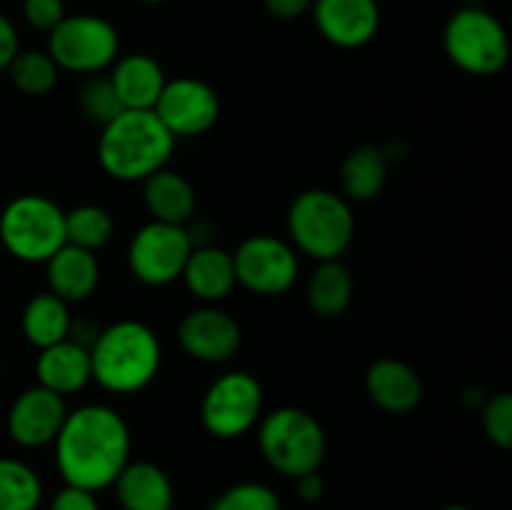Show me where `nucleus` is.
<instances>
[{
    "instance_id": "nucleus-19",
    "label": "nucleus",
    "mask_w": 512,
    "mask_h": 510,
    "mask_svg": "<svg viewBox=\"0 0 512 510\" xmlns=\"http://www.w3.org/2000/svg\"><path fill=\"white\" fill-rule=\"evenodd\" d=\"M110 83L125 110H153L168 80L158 60L145 53H133L115 60Z\"/></svg>"
},
{
    "instance_id": "nucleus-33",
    "label": "nucleus",
    "mask_w": 512,
    "mask_h": 510,
    "mask_svg": "<svg viewBox=\"0 0 512 510\" xmlns=\"http://www.w3.org/2000/svg\"><path fill=\"white\" fill-rule=\"evenodd\" d=\"M50 510H100L95 493L85 488H75V485H65L55 493Z\"/></svg>"
},
{
    "instance_id": "nucleus-3",
    "label": "nucleus",
    "mask_w": 512,
    "mask_h": 510,
    "mask_svg": "<svg viewBox=\"0 0 512 510\" xmlns=\"http://www.w3.org/2000/svg\"><path fill=\"white\" fill-rule=\"evenodd\" d=\"M173 148L175 138L153 110H123L118 118L103 125L98 160L113 180L135 183L165 168Z\"/></svg>"
},
{
    "instance_id": "nucleus-15",
    "label": "nucleus",
    "mask_w": 512,
    "mask_h": 510,
    "mask_svg": "<svg viewBox=\"0 0 512 510\" xmlns=\"http://www.w3.org/2000/svg\"><path fill=\"white\" fill-rule=\"evenodd\" d=\"M320 35L338 48H363L378 35V0H313Z\"/></svg>"
},
{
    "instance_id": "nucleus-18",
    "label": "nucleus",
    "mask_w": 512,
    "mask_h": 510,
    "mask_svg": "<svg viewBox=\"0 0 512 510\" xmlns=\"http://www.w3.org/2000/svg\"><path fill=\"white\" fill-rule=\"evenodd\" d=\"M45 265H48L50 293L68 305L83 303L98 288L100 265L90 250L65 243L58 253L50 255V260H45Z\"/></svg>"
},
{
    "instance_id": "nucleus-1",
    "label": "nucleus",
    "mask_w": 512,
    "mask_h": 510,
    "mask_svg": "<svg viewBox=\"0 0 512 510\" xmlns=\"http://www.w3.org/2000/svg\"><path fill=\"white\" fill-rule=\"evenodd\" d=\"M55 445V463L65 485L90 493L110 488L130 463V430L118 410L108 405H80L68 410Z\"/></svg>"
},
{
    "instance_id": "nucleus-35",
    "label": "nucleus",
    "mask_w": 512,
    "mask_h": 510,
    "mask_svg": "<svg viewBox=\"0 0 512 510\" xmlns=\"http://www.w3.org/2000/svg\"><path fill=\"white\" fill-rule=\"evenodd\" d=\"M20 43L18 33H15V25L0 13V70H8L10 60L18 55Z\"/></svg>"
},
{
    "instance_id": "nucleus-21",
    "label": "nucleus",
    "mask_w": 512,
    "mask_h": 510,
    "mask_svg": "<svg viewBox=\"0 0 512 510\" xmlns=\"http://www.w3.org/2000/svg\"><path fill=\"white\" fill-rule=\"evenodd\" d=\"M113 485L123 510H173V483L163 468L148 460L125 465Z\"/></svg>"
},
{
    "instance_id": "nucleus-17",
    "label": "nucleus",
    "mask_w": 512,
    "mask_h": 510,
    "mask_svg": "<svg viewBox=\"0 0 512 510\" xmlns=\"http://www.w3.org/2000/svg\"><path fill=\"white\" fill-rule=\"evenodd\" d=\"M365 390L378 408L388 413H410L423 400L420 375L408 363L380 358L365 373Z\"/></svg>"
},
{
    "instance_id": "nucleus-7",
    "label": "nucleus",
    "mask_w": 512,
    "mask_h": 510,
    "mask_svg": "<svg viewBox=\"0 0 512 510\" xmlns=\"http://www.w3.org/2000/svg\"><path fill=\"white\" fill-rule=\"evenodd\" d=\"M443 45L453 65L468 75H495L510 60L503 23L483 8H460L445 25Z\"/></svg>"
},
{
    "instance_id": "nucleus-12",
    "label": "nucleus",
    "mask_w": 512,
    "mask_h": 510,
    "mask_svg": "<svg viewBox=\"0 0 512 510\" xmlns=\"http://www.w3.org/2000/svg\"><path fill=\"white\" fill-rule=\"evenodd\" d=\"M153 113L173 138H195L218 123L220 98L205 80L175 78L165 83Z\"/></svg>"
},
{
    "instance_id": "nucleus-6",
    "label": "nucleus",
    "mask_w": 512,
    "mask_h": 510,
    "mask_svg": "<svg viewBox=\"0 0 512 510\" xmlns=\"http://www.w3.org/2000/svg\"><path fill=\"white\" fill-rule=\"evenodd\" d=\"M0 240L13 258L45 263L65 245V210L45 195H18L0 213Z\"/></svg>"
},
{
    "instance_id": "nucleus-32",
    "label": "nucleus",
    "mask_w": 512,
    "mask_h": 510,
    "mask_svg": "<svg viewBox=\"0 0 512 510\" xmlns=\"http://www.w3.org/2000/svg\"><path fill=\"white\" fill-rule=\"evenodd\" d=\"M23 18L35 30L50 33L65 18V5L63 0H23Z\"/></svg>"
},
{
    "instance_id": "nucleus-22",
    "label": "nucleus",
    "mask_w": 512,
    "mask_h": 510,
    "mask_svg": "<svg viewBox=\"0 0 512 510\" xmlns=\"http://www.w3.org/2000/svg\"><path fill=\"white\" fill-rule=\"evenodd\" d=\"M143 200L153 220L188 225L195 215V190L185 175L160 168L143 180Z\"/></svg>"
},
{
    "instance_id": "nucleus-14",
    "label": "nucleus",
    "mask_w": 512,
    "mask_h": 510,
    "mask_svg": "<svg viewBox=\"0 0 512 510\" xmlns=\"http://www.w3.org/2000/svg\"><path fill=\"white\" fill-rule=\"evenodd\" d=\"M68 415L63 395L35 385L13 400L8 413V433L23 448H43L58 438Z\"/></svg>"
},
{
    "instance_id": "nucleus-34",
    "label": "nucleus",
    "mask_w": 512,
    "mask_h": 510,
    "mask_svg": "<svg viewBox=\"0 0 512 510\" xmlns=\"http://www.w3.org/2000/svg\"><path fill=\"white\" fill-rule=\"evenodd\" d=\"M265 10L278 20H295L313 8V0H263Z\"/></svg>"
},
{
    "instance_id": "nucleus-24",
    "label": "nucleus",
    "mask_w": 512,
    "mask_h": 510,
    "mask_svg": "<svg viewBox=\"0 0 512 510\" xmlns=\"http://www.w3.org/2000/svg\"><path fill=\"white\" fill-rule=\"evenodd\" d=\"M388 180V160L385 153L375 145H358L350 150L340 168V183H343V198L348 200H373L380 195Z\"/></svg>"
},
{
    "instance_id": "nucleus-25",
    "label": "nucleus",
    "mask_w": 512,
    "mask_h": 510,
    "mask_svg": "<svg viewBox=\"0 0 512 510\" xmlns=\"http://www.w3.org/2000/svg\"><path fill=\"white\" fill-rule=\"evenodd\" d=\"M353 300V275L340 260H323L308 283V303L323 318H338Z\"/></svg>"
},
{
    "instance_id": "nucleus-37",
    "label": "nucleus",
    "mask_w": 512,
    "mask_h": 510,
    "mask_svg": "<svg viewBox=\"0 0 512 510\" xmlns=\"http://www.w3.org/2000/svg\"><path fill=\"white\" fill-rule=\"evenodd\" d=\"M443 510H473V508H468V505H445Z\"/></svg>"
},
{
    "instance_id": "nucleus-27",
    "label": "nucleus",
    "mask_w": 512,
    "mask_h": 510,
    "mask_svg": "<svg viewBox=\"0 0 512 510\" xmlns=\"http://www.w3.org/2000/svg\"><path fill=\"white\" fill-rule=\"evenodd\" d=\"M113 218L100 205H78L65 213V243L95 253L113 238Z\"/></svg>"
},
{
    "instance_id": "nucleus-4",
    "label": "nucleus",
    "mask_w": 512,
    "mask_h": 510,
    "mask_svg": "<svg viewBox=\"0 0 512 510\" xmlns=\"http://www.w3.org/2000/svg\"><path fill=\"white\" fill-rule=\"evenodd\" d=\"M288 233L300 253L318 263L340 260L355 235V215L348 198L325 188L300 193L288 210Z\"/></svg>"
},
{
    "instance_id": "nucleus-36",
    "label": "nucleus",
    "mask_w": 512,
    "mask_h": 510,
    "mask_svg": "<svg viewBox=\"0 0 512 510\" xmlns=\"http://www.w3.org/2000/svg\"><path fill=\"white\" fill-rule=\"evenodd\" d=\"M295 490H298L300 500H305V503H315V500L323 498L325 480L320 478L318 470H315V473L298 475V478H295Z\"/></svg>"
},
{
    "instance_id": "nucleus-31",
    "label": "nucleus",
    "mask_w": 512,
    "mask_h": 510,
    "mask_svg": "<svg viewBox=\"0 0 512 510\" xmlns=\"http://www.w3.org/2000/svg\"><path fill=\"white\" fill-rule=\"evenodd\" d=\"M483 428L485 435L498 448H512V395L498 393L485 400L483 405Z\"/></svg>"
},
{
    "instance_id": "nucleus-28",
    "label": "nucleus",
    "mask_w": 512,
    "mask_h": 510,
    "mask_svg": "<svg viewBox=\"0 0 512 510\" xmlns=\"http://www.w3.org/2000/svg\"><path fill=\"white\" fill-rule=\"evenodd\" d=\"M60 68L43 50H18L8 65V75L15 88L25 95H45L58 83Z\"/></svg>"
},
{
    "instance_id": "nucleus-2",
    "label": "nucleus",
    "mask_w": 512,
    "mask_h": 510,
    "mask_svg": "<svg viewBox=\"0 0 512 510\" xmlns=\"http://www.w3.org/2000/svg\"><path fill=\"white\" fill-rule=\"evenodd\" d=\"M163 348L153 328L120 320L100 330L90 345L93 380L110 393H138L158 375Z\"/></svg>"
},
{
    "instance_id": "nucleus-23",
    "label": "nucleus",
    "mask_w": 512,
    "mask_h": 510,
    "mask_svg": "<svg viewBox=\"0 0 512 510\" xmlns=\"http://www.w3.org/2000/svg\"><path fill=\"white\" fill-rule=\"evenodd\" d=\"M70 328H73V318H70L68 303L50 293V290L48 293H38L25 305L23 335L38 350L70 338Z\"/></svg>"
},
{
    "instance_id": "nucleus-30",
    "label": "nucleus",
    "mask_w": 512,
    "mask_h": 510,
    "mask_svg": "<svg viewBox=\"0 0 512 510\" xmlns=\"http://www.w3.org/2000/svg\"><path fill=\"white\" fill-rule=\"evenodd\" d=\"M80 110L88 120L98 123L100 128L108 125L110 120L118 118L123 113V103H120L118 93H115L110 78H95L80 88Z\"/></svg>"
},
{
    "instance_id": "nucleus-10",
    "label": "nucleus",
    "mask_w": 512,
    "mask_h": 510,
    "mask_svg": "<svg viewBox=\"0 0 512 510\" xmlns=\"http://www.w3.org/2000/svg\"><path fill=\"white\" fill-rule=\"evenodd\" d=\"M193 250L185 225L150 220L130 240L128 263L135 278L145 285H170L183 275Z\"/></svg>"
},
{
    "instance_id": "nucleus-29",
    "label": "nucleus",
    "mask_w": 512,
    "mask_h": 510,
    "mask_svg": "<svg viewBox=\"0 0 512 510\" xmlns=\"http://www.w3.org/2000/svg\"><path fill=\"white\" fill-rule=\"evenodd\" d=\"M210 510H283V505L265 483H235L210 503Z\"/></svg>"
},
{
    "instance_id": "nucleus-16",
    "label": "nucleus",
    "mask_w": 512,
    "mask_h": 510,
    "mask_svg": "<svg viewBox=\"0 0 512 510\" xmlns=\"http://www.w3.org/2000/svg\"><path fill=\"white\" fill-rule=\"evenodd\" d=\"M35 375H38V385L63 395V398L78 393L93 380L90 348L73 338L43 348L35 360Z\"/></svg>"
},
{
    "instance_id": "nucleus-20",
    "label": "nucleus",
    "mask_w": 512,
    "mask_h": 510,
    "mask_svg": "<svg viewBox=\"0 0 512 510\" xmlns=\"http://www.w3.org/2000/svg\"><path fill=\"white\" fill-rule=\"evenodd\" d=\"M180 278L185 280L190 293L203 300L205 305L223 300L238 285L233 255L223 248H215V245H198V248L190 250Z\"/></svg>"
},
{
    "instance_id": "nucleus-9",
    "label": "nucleus",
    "mask_w": 512,
    "mask_h": 510,
    "mask_svg": "<svg viewBox=\"0 0 512 510\" xmlns=\"http://www.w3.org/2000/svg\"><path fill=\"white\" fill-rule=\"evenodd\" d=\"M263 413V388L258 378L245 370L225 373L205 390L200 420L215 438H240L258 423Z\"/></svg>"
},
{
    "instance_id": "nucleus-5",
    "label": "nucleus",
    "mask_w": 512,
    "mask_h": 510,
    "mask_svg": "<svg viewBox=\"0 0 512 510\" xmlns=\"http://www.w3.org/2000/svg\"><path fill=\"white\" fill-rule=\"evenodd\" d=\"M260 453L278 473L288 478L315 473L323 465L328 440L325 430L308 410L278 408L265 415L258 433Z\"/></svg>"
},
{
    "instance_id": "nucleus-26",
    "label": "nucleus",
    "mask_w": 512,
    "mask_h": 510,
    "mask_svg": "<svg viewBox=\"0 0 512 510\" xmlns=\"http://www.w3.org/2000/svg\"><path fill=\"white\" fill-rule=\"evenodd\" d=\"M43 500V483L28 463L0 458V510H35Z\"/></svg>"
},
{
    "instance_id": "nucleus-11",
    "label": "nucleus",
    "mask_w": 512,
    "mask_h": 510,
    "mask_svg": "<svg viewBox=\"0 0 512 510\" xmlns=\"http://www.w3.org/2000/svg\"><path fill=\"white\" fill-rule=\"evenodd\" d=\"M235 280L255 295H283L298 280V253L273 235H253L233 253Z\"/></svg>"
},
{
    "instance_id": "nucleus-38",
    "label": "nucleus",
    "mask_w": 512,
    "mask_h": 510,
    "mask_svg": "<svg viewBox=\"0 0 512 510\" xmlns=\"http://www.w3.org/2000/svg\"><path fill=\"white\" fill-rule=\"evenodd\" d=\"M138 3H148V5H155V3H165V0H138Z\"/></svg>"
},
{
    "instance_id": "nucleus-8",
    "label": "nucleus",
    "mask_w": 512,
    "mask_h": 510,
    "mask_svg": "<svg viewBox=\"0 0 512 510\" xmlns=\"http://www.w3.org/2000/svg\"><path fill=\"white\" fill-rule=\"evenodd\" d=\"M48 35V55L60 70L98 73L118 60V30L100 15H65Z\"/></svg>"
},
{
    "instance_id": "nucleus-13",
    "label": "nucleus",
    "mask_w": 512,
    "mask_h": 510,
    "mask_svg": "<svg viewBox=\"0 0 512 510\" xmlns=\"http://www.w3.org/2000/svg\"><path fill=\"white\" fill-rule=\"evenodd\" d=\"M178 340L185 353L200 363H225L238 353L243 333L233 315L215 305H203L180 320Z\"/></svg>"
}]
</instances>
